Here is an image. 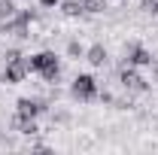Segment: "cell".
<instances>
[{
  "instance_id": "obj_3",
  "label": "cell",
  "mask_w": 158,
  "mask_h": 155,
  "mask_svg": "<svg viewBox=\"0 0 158 155\" xmlns=\"http://www.w3.org/2000/svg\"><path fill=\"white\" fill-rule=\"evenodd\" d=\"M152 61H155V55H152L143 43H137V40H128V43L122 46V64H131V67H152Z\"/></svg>"
},
{
  "instance_id": "obj_15",
  "label": "cell",
  "mask_w": 158,
  "mask_h": 155,
  "mask_svg": "<svg viewBox=\"0 0 158 155\" xmlns=\"http://www.w3.org/2000/svg\"><path fill=\"white\" fill-rule=\"evenodd\" d=\"M0 140H3V128H0Z\"/></svg>"
},
{
  "instance_id": "obj_17",
  "label": "cell",
  "mask_w": 158,
  "mask_h": 155,
  "mask_svg": "<svg viewBox=\"0 0 158 155\" xmlns=\"http://www.w3.org/2000/svg\"><path fill=\"white\" fill-rule=\"evenodd\" d=\"M0 82H3V76H0Z\"/></svg>"
},
{
  "instance_id": "obj_5",
  "label": "cell",
  "mask_w": 158,
  "mask_h": 155,
  "mask_svg": "<svg viewBox=\"0 0 158 155\" xmlns=\"http://www.w3.org/2000/svg\"><path fill=\"white\" fill-rule=\"evenodd\" d=\"M31 73V67H27V55H19V58L6 61V67H3V82L6 85H19V82H24V76Z\"/></svg>"
},
{
  "instance_id": "obj_9",
  "label": "cell",
  "mask_w": 158,
  "mask_h": 155,
  "mask_svg": "<svg viewBox=\"0 0 158 155\" xmlns=\"http://www.w3.org/2000/svg\"><path fill=\"white\" fill-rule=\"evenodd\" d=\"M61 12H64V15H70V19H76V15H82L85 9H82V3H79V0H64V3H61Z\"/></svg>"
},
{
  "instance_id": "obj_4",
  "label": "cell",
  "mask_w": 158,
  "mask_h": 155,
  "mask_svg": "<svg viewBox=\"0 0 158 155\" xmlns=\"http://www.w3.org/2000/svg\"><path fill=\"white\" fill-rule=\"evenodd\" d=\"M118 85L125 91H131V94H146L149 91V82L140 76L137 67H131V64H122L118 67Z\"/></svg>"
},
{
  "instance_id": "obj_14",
  "label": "cell",
  "mask_w": 158,
  "mask_h": 155,
  "mask_svg": "<svg viewBox=\"0 0 158 155\" xmlns=\"http://www.w3.org/2000/svg\"><path fill=\"white\" fill-rule=\"evenodd\" d=\"M61 0H40V6H46V9H55Z\"/></svg>"
},
{
  "instance_id": "obj_10",
  "label": "cell",
  "mask_w": 158,
  "mask_h": 155,
  "mask_svg": "<svg viewBox=\"0 0 158 155\" xmlns=\"http://www.w3.org/2000/svg\"><path fill=\"white\" fill-rule=\"evenodd\" d=\"M15 12H19V9H15V0H0V24L9 21Z\"/></svg>"
},
{
  "instance_id": "obj_1",
  "label": "cell",
  "mask_w": 158,
  "mask_h": 155,
  "mask_svg": "<svg viewBox=\"0 0 158 155\" xmlns=\"http://www.w3.org/2000/svg\"><path fill=\"white\" fill-rule=\"evenodd\" d=\"M27 67H31V73H40L46 85H58L61 79V58L55 52H37V55H27Z\"/></svg>"
},
{
  "instance_id": "obj_6",
  "label": "cell",
  "mask_w": 158,
  "mask_h": 155,
  "mask_svg": "<svg viewBox=\"0 0 158 155\" xmlns=\"http://www.w3.org/2000/svg\"><path fill=\"white\" fill-rule=\"evenodd\" d=\"M46 110H49V100H40V97H19L15 100V113H21V116H27V119L43 116Z\"/></svg>"
},
{
  "instance_id": "obj_11",
  "label": "cell",
  "mask_w": 158,
  "mask_h": 155,
  "mask_svg": "<svg viewBox=\"0 0 158 155\" xmlns=\"http://www.w3.org/2000/svg\"><path fill=\"white\" fill-rule=\"evenodd\" d=\"M79 3H82V9H85V12H94V15L110 9V6H106V0H79Z\"/></svg>"
},
{
  "instance_id": "obj_8",
  "label": "cell",
  "mask_w": 158,
  "mask_h": 155,
  "mask_svg": "<svg viewBox=\"0 0 158 155\" xmlns=\"http://www.w3.org/2000/svg\"><path fill=\"white\" fill-rule=\"evenodd\" d=\"M85 61H88L91 67H106V61H110V55H106V46H103V43L88 46V49H85Z\"/></svg>"
},
{
  "instance_id": "obj_16",
  "label": "cell",
  "mask_w": 158,
  "mask_h": 155,
  "mask_svg": "<svg viewBox=\"0 0 158 155\" xmlns=\"http://www.w3.org/2000/svg\"><path fill=\"white\" fill-rule=\"evenodd\" d=\"M155 61H158V52H155Z\"/></svg>"
},
{
  "instance_id": "obj_7",
  "label": "cell",
  "mask_w": 158,
  "mask_h": 155,
  "mask_svg": "<svg viewBox=\"0 0 158 155\" xmlns=\"http://www.w3.org/2000/svg\"><path fill=\"white\" fill-rule=\"evenodd\" d=\"M9 128H12L15 134H24V137H37V134H40L37 119H27V116H21V113H15V116H12Z\"/></svg>"
},
{
  "instance_id": "obj_2",
  "label": "cell",
  "mask_w": 158,
  "mask_h": 155,
  "mask_svg": "<svg viewBox=\"0 0 158 155\" xmlns=\"http://www.w3.org/2000/svg\"><path fill=\"white\" fill-rule=\"evenodd\" d=\"M98 91H100V82L91 73H76L73 82H70V97L79 100V103H91L98 100Z\"/></svg>"
},
{
  "instance_id": "obj_12",
  "label": "cell",
  "mask_w": 158,
  "mask_h": 155,
  "mask_svg": "<svg viewBox=\"0 0 158 155\" xmlns=\"http://www.w3.org/2000/svg\"><path fill=\"white\" fill-rule=\"evenodd\" d=\"M67 55H70V58H85V49H82L79 40H70V43H67Z\"/></svg>"
},
{
  "instance_id": "obj_13",
  "label": "cell",
  "mask_w": 158,
  "mask_h": 155,
  "mask_svg": "<svg viewBox=\"0 0 158 155\" xmlns=\"http://www.w3.org/2000/svg\"><path fill=\"white\" fill-rule=\"evenodd\" d=\"M140 9H146V12L158 15V0H143V6H140Z\"/></svg>"
}]
</instances>
